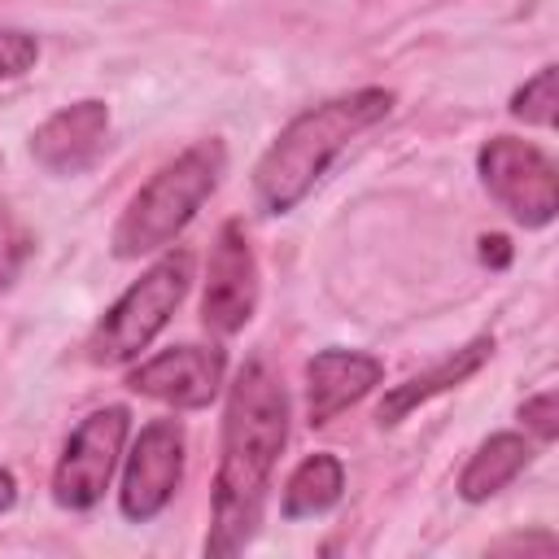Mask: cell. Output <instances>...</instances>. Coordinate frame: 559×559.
I'll return each instance as SVG.
<instances>
[{"label": "cell", "mask_w": 559, "mask_h": 559, "mask_svg": "<svg viewBox=\"0 0 559 559\" xmlns=\"http://www.w3.org/2000/svg\"><path fill=\"white\" fill-rule=\"evenodd\" d=\"M284 441H288V393L280 376L253 358L236 371L227 389L205 555L223 559L253 542Z\"/></svg>", "instance_id": "obj_1"}, {"label": "cell", "mask_w": 559, "mask_h": 559, "mask_svg": "<svg viewBox=\"0 0 559 559\" xmlns=\"http://www.w3.org/2000/svg\"><path fill=\"white\" fill-rule=\"evenodd\" d=\"M393 109V92L384 87H358L345 96H332L306 114H297L275 144L262 153L253 170V201L262 214H288L319 179L323 170L376 122H384Z\"/></svg>", "instance_id": "obj_2"}, {"label": "cell", "mask_w": 559, "mask_h": 559, "mask_svg": "<svg viewBox=\"0 0 559 559\" xmlns=\"http://www.w3.org/2000/svg\"><path fill=\"white\" fill-rule=\"evenodd\" d=\"M227 166V153L218 140H197L175 162H166L122 210L114 227V258H144L166 249L210 201Z\"/></svg>", "instance_id": "obj_3"}, {"label": "cell", "mask_w": 559, "mask_h": 559, "mask_svg": "<svg viewBox=\"0 0 559 559\" xmlns=\"http://www.w3.org/2000/svg\"><path fill=\"white\" fill-rule=\"evenodd\" d=\"M192 284V253L188 249H170L162 253L114 306L109 314L96 323L92 341H87V358L100 367L114 362H131L140 349H148V341L170 323V314L179 310L183 293Z\"/></svg>", "instance_id": "obj_4"}, {"label": "cell", "mask_w": 559, "mask_h": 559, "mask_svg": "<svg viewBox=\"0 0 559 559\" xmlns=\"http://www.w3.org/2000/svg\"><path fill=\"white\" fill-rule=\"evenodd\" d=\"M480 183L489 197L520 223V227H546L559 214V170L550 153H542L528 140L493 135L476 153Z\"/></svg>", "instance_id": "obj_5"}, {"label": "cell", "mask_w": 559, "mask_h": 559, "mask_svg": "<svg viewBox=\"0 0 559 559\" xmlns=\"http://www.w3.org/2000/svg\"><path fill=\"white\" fill-rule=\"evenodd\" d=\"M131 415L127 406H100L92 411L66 441L57 467H52V498L66 511H87L105 498L109 476L122 459Z\"/></svg>", "instance_id": "obj_6"}, {"label": "cell", "mask_w": 559, "mask_h": 559, "mask_svg": "<svg viewBox=\"0 0 559 559\" xmlns=\"http://www.w3.org/2000/svg\"><path fill=\"white\" fill-rule=\"evenodd\" d=\"M183 480V428L179 419H153L131 441V454L122 463V489L118 507L127 520L144 524L166 511Z\"/></svg>", "instance_id": "obj_7"}, {"label": "cell", "mask_w": 559, "mask_h": 559, "mask_svg": "<svg viewBox=\"0 0 559 559\" xmlns=\"http://www.w3.org/2000/svg\"><path fill=\"white\" fill-rule=\"evenodd\" d=\"M253 310H258V262H253L245 227L231 218V223H223V231L210 249L201 323L214 336H231L253 319Z\"/></svg>", "instance_id": "obj_8"}, {"label": "cell", "mask_w": 559, "mask_h": 559, "mask_svg": "<svg viewBox=\"0 0 559 559\" xmlns=\"http://www.w3.org/2000/svg\"><path fill=\"white\" fill-rule=\"evenodd\" d=\"M227 354L218 345H170L127 376V389L175 411H201L218 397Z\"/></svg>", "instance_id": "obj_9"}, {"label": "cell", "mask_w": 559, "mask_h": 559, "mask_svg": "<svg viewBox=\"0 0 559 559\" xmlns=\"http://www.w3.org/2000/svg\"><path fill=\"white\" fill-rule=\"evenodd\" d=\"M109 135V105L105 100H74L44 118L31 135V153L52 175H83Z\"/></svg>", "instance_id": "obj_10"}, {"label": "cell", "mask_w": 559, "mask_h": 559, "mask_svg": "<svg viewBox=\"0 0 559 559\" xmlns=\"http://www.w3.org/2000/svg\"><path fill=\"white\" fill-rule=\"evenodd\" d=\"M384 376V362L362 349H319L306 362V419L314 428L332 424L345 406L362 402Z\"/></svg>", "instance_id": "obj_11"}, {"label": "cell", "mask_w": 559, "mask_h": 559, "mask_svg": "<svg viewBox=\"0 0 559 559\" xmlns=\"http://www.w3.org/2000/svg\"><path fill=\"white\" fill-rule=\"evenodd\" d=\"M493 354V341L489 336H476V341H467L463 349H454L450 358H441L432 371H424V376H411L406 384H393L389 393H384V402H380V424H397V419H406L415 406H424L428 397H437V393H445V389H454V384H463L467 376H476L480 367H485V358Z\"/></svg>", "instance_id": "obj_12"}, {"label": "cell", "mask_w": 559, "mask_h": 559, "mask_svg": "<svg viewBox=\"0 0 559 559\" xmlns=\"http://www.w3.org/2000/svg\"><path fill=\"white\" fill-rule=\"evenodd\" d=\"M528 463H533L528 437H520V432H493L489 441L476 445V454L467 459V467L459 476L463 502H485V498L502 493Z\"/></svg>", "instance_id": "obj_13"}, {"label": "cell", "mask_w": 559, "mask_h": 559, "mask_svg": "<svg viewBox=\"0 0 559 559\" xmlns=\"http://www.w3.org/2000/svg\"><path fill=\"white\" fill-rule=\"evenodd\" d=\"M341 489H345V467H341V459H336V454H310V459H301L297 472L288 476L280 515H284V520H314V515H323L328 507L341 502Z\"/></svg>", "instance_id": "obj_14"}, {"label": "cell", "mask_w": 559, "mask_h": 559, "mask_svg": "<svg viewBox=\"0 0 559 559\" xmlns=\"http://www.w3.org/2000/svg\"><path fill=\"white\" fill-rule=\"evenodd\" d=\"M555 83H559V70H555V66H542V70L511 96V114L524 118V122H533V127H555V114H559V92H555Z\"/></svg>", "instance_id": "obj_15"}, {"label": "cell", "mask_w": 559, "mask_h": 559, "mask_svg": "<svg viewBox=\"0 0 559 559\" xmlns=\"http://www.w3.org/2000/svg\"><path fill=\"white\" fill-rule=\"evenodd\" d=\"M26 253H31V236H26V227L17 223V214L9 210V201L0 192V293L17 280Z\"/></svg>", "instance_id": "obj_16"}, {"label": "cell", "mask_w": 559, "mask_h": 559, "mask_svg": "<svg viewBox=\"0 0 559 559\" xmlns=\"http://www.w3.org/2000/svg\"><path fill=\"white\" fill-rule=\"evenodd\" d=\"M35 57H39L35 35L13 31V26H0V79H17V74H26V70L35 66Z\"/></svg>", "instance_id": "obj_17"}, {"label": "cell", "mask_w": 559, "mask_h": 559, "mask_svg": "<svg viewBox=\"0 0 559 559\" xmlns=\"http://www.w3.org/2000/svg\"><path fill=\"white\" fill-rule=\"evenodd\" d=\"M520 419H524V428L537 432V441H555L559 437V393L542 389L537 397H524L520 402Z\"/></svg>", "instance_id": "obj_18"}, {"label": "cell", "mask_w": 559, "mask_h": 559, "mask_svg": "<svg viewBox=\"0 0 559 559\" xmlns=\"http://www.w3.org/2000/svg\"><path fill=\"white\" fill-rule=\"evenodd\" d=\"M13 502H17V480H13L9 467H0V515H4Z\"/></svg>", "instance_id": "obj_19"}]
</instances>
